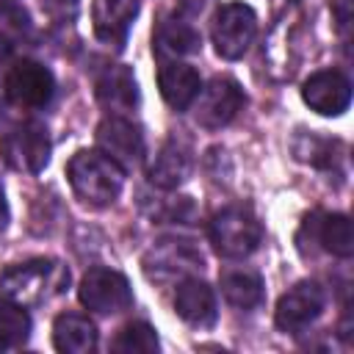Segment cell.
<instances>
[{"label": "cell", "instance_id": "cell-20", "mask_svg": "<svg viewBox=\"0 0 354 354\" xmlns=\"http://www.w3.org/2000/svg\"><path fill=\"white\" fill-rule=\"evenodd\" d=\"M53 343L64 354H88L97 348V326L88 315L61 313L53 324Z\"/></svg>", "mask_w": 354, "mask_h": 354}, {"label": "cell", "instance_id": "cell-13", "mask_svg": "<svg viewBox=\"0 0 354 354\" xmlns=\"http://www.w3.org/2000/svg\"><path fill=\"white\" fill-rule=\"evenodd\" d=\"M174 313L191 326H199V329L213 326L216 318H218L213 288L207 282L196 279V277L183 279L174 290Z\"/></svg>", "mask_w": 354, "mask_h": 354}, {"label": "cell", "instance_id": "cell-27", "mask_svg": "<svg viewBox=\"0 0 354 354\" xmlns=\"http://www.w3.org/2000/svg\"><path fill=\"white\" fill-rule=\"evenodd\" d=\"M332 3V11H335V19H337V28L346 30L348 25V14H351V0H329Z\"/></svg>", "mask_w": 354, "mask_h": 354}, {"label": "cell", "instance_id": "cell-28", "mask_svg": "<svg viewBox=\"0 0 354 354\" xmlns=\"http://www.w3.org/2000/svg\"><path fill=\"white\" fill-rule=\"evenodd\" d=\"M6 224H8V205H6V196H3V191H0V235H3Z\"/></svg>", "mask_w": 354, "mask_h": 354}, {"label": "cell", "instance_id": "cell-18", "mask_svg": "<svg viewBox=\"0 0 354 354\" xmlns=\"http://www.w3.org/2000/svg\"><path fill=\"white\" fill-rule=\"evenodd\" d=\"M158 86H160V97L174 108V111H185L194 105V100L202 91V77L194 66L188 64H163L158 69Z\"/></svg>", "mask_w": 354, "mask_h": 354}, {"label": "cell", "instance_id": "cell-21", "mask_svg": "<svg viewBox=\"0 0 354 354\" xmlns=\"http://www.w3.org/2000/svg\"><path fill=\"white\" fill-rule=\"evenodd\" d=\"M221 296L238 310H254L263 304V279L254 271H227L221 274Z\"/></svg>", "mask_w": 354, "mask_h": 354}, {"label": "cell", "instance_id": "cell-1", "mask_svg": "<svg viewBox=\"0 0 354 354\" xmlns=\"http://www.w3.org/2000/svg\"><path fill=\"white\" fill-rule=\"evenodd\" d=\"M66 177L72 191L91 207H105L116 202L124 185V169L100 149H80L66 163Z\"/></svg>", "mask_w": 354, "mask_h": 354}, {"label": "cell", "instance_id": "cell-5", "mask_svg": "<svg viewBox=\"0 0 354 354\" xmlns=\"http://www.w3.org/2000/svg\"><path fill=\"white\" fill-rule=\"evenodd\" d=\"M77 296H80L83 307H88L91 313H100V315L124 313L133 304V288H130L127 277L122 271L105 268V266H94L83 274Z\"/></svg>", "mask_w": 354, "mask_h": 354}, {"label": "cell", "instance_id": "cell-11", "mask_svg": "<svg viewBox=\"0 0 354 354\" xmlns=\"http://www.w3.org/2000/svg\"><path fill=\"white\" fill-rule=\"evenodd\" d=\"M55 94L53 72L39 61H19L6 75V97L22 108H44Z\"/></svg>", "mask_w": 354, "mask_h": 354}, {"label": "cell", "instance_id": "cell-29", "mask_svg": "<svg viewBox=\"0 0 354 354\" xmlns=\"http://www.w3.org/2000/svg\"><path fill=\"white\" fill-rule=\"evenodd\" d=\"M6 58H8V47H6L3 41H0V66L6 64Z\"/></svg>", "mask_w": 354, "mask_h": 354}, {"label": "cell", "instance_id": "cell-16", "mask_svg": "<svg viewBox=\"0 0 354 354\" xmlns=\"http://www.w3.org/2000/svg\"><path fill=\"white\" fill-rule=\"evenodd\" d=\"M136 14H138V0H94L91 17H94L97 39L105 44L122 47Z\"/></svg>", "mask_w": 354, "mask_h": 354}, {"label": "cell", "instance_id": "cell-12", "mask_svg": "<svg viewBox=\"0 0 354 354\" xmlns=\"http://www.w3.org/2000/svg\"><path fill=\"white\" fill-rule=\"evenodd\" d=\"M301 100L321 116H340L351 105V83L340 69H321L304 80Z\"/></svg>", "mask_w": 354, "mask_h": 354}, {"label": "cell", "instance_id": "cell-4", "mask_svg": "<svg viewBox=\"0 0 354 354\" xmlns=\"http://www.w3.org/2000/svg\"><path fill=\"white\" fill-rule=\"evenodd\" d=\"M50 133L41 122H25L0 138V158L8 169L39 174L50 160Z\"/></svg>", "mask_w": 354, "mask_h": 354}, {"label": "cell", "instance_id": "cell-10", "mask_svg": "<svg viewBox=\"0 0 354 354\" xmlns=\"http://www.w3.org/2000/svg\"><path fill=\"white\" fill-rule=\"evenodd\" d=\"M97 147L124 171H130L144 160V136L138 124H133L119 113H111L97 124Z\"/></svg>", "mask_w": 354, "mask_h": 354}, {"label": "cell", "instance_id": "cell-2", "mask_svg": "<svg viewBox=\"0 0 354 354\" xmlns=\"http://www.w3.org/2000/svg\"><path fill=\"white\" fill-rule=\"evenodd\" d=\"M69 285V268L50 257H33L17 263L0 274V299L17 304H36L58 296Z\"/></svg>", "mask_w": 354, "mask_h": 354}, {"label": "cell", "instance_id": "cell-14", "mask_svg": "<svg viewBox=\"0 0 354 354\" xmlns=\"http://www.w3.org/2000/svg\"><path fill=\"white\" fill-rule=\"evenodd\" d=\"M188 268H202V254L188 241H160L144 257V271L152 279H169Z\"/></svg>", "mask_w": 354, "mask_h": 354}, {"label": "cell", "instance_id": "cell-23", "mask_svg": "<svg viewBox=\"0 0 354 354\" xmlns=\"http://www.w3.org/2000/svg\"><path fill=\"white\" fill-rule=\"evenodd\" d=\"M158 335L149 324L144 321H133L127 326L119 329V335L113 337V351H122V354H149V351H158Z\"/></svg>", "mask_w": 354, "mask_h": 354}, {"label": "cell", "instance_id": "cell-6", "mask_svg": "<svg viewBox=\"0 0 354 354\" xmlns=\"http://www.w3.org/2000/svg\"><path fill=\"white\" fill-rule=\"evenodd\" d=\"M257 33V14L246 3H224L213 19V44L224 61H238Z\"/></svg>", "mask_w": 354, "mask_h": 354}, {"label": "cell", "instance_id": "cell-17", "mask_svg": "<svg viewBox=\"0 0 354 354\" xmlns=\"http://www.w3.org/2000/svg\"><path fill=\"white\" fill-rule=\"evenodd\" d=\"M191 163H194V160H191V149H188L183 141H177V138H169V141L158 149L155 160L149 163L147 177H149L152 185H158V188H163V191H171V188L183 185V183L188 180Z\"/></svg>", "mask_w": 354, "mask_h": 354}, {"label": "cell", "instance_id": "cell-8", "mask_svg": "<svg viewBox=\"0 0 354 354\" xmlns=\"http://www.w3.org/2000/svg\"><path fill=\"white\" fill-rule=\"evenodd\" d=\"M324 307H326V290L313 279H301L279 296L274 321L282 332L299 335L324 313Z\"/></svg>", "mask_w": 354, "mask_h": 354}, {"label": "cell", "instance_id": "cell-3", "mask_svg": "<svg viewBox=\"0 0 354 354\" xmlns=\"http://www.w3.org/2000/svg\"><path fill=\"white\" fill-rule=\"evenodd\" d=\"M263 241V224L257 216L243 205H230L218 210L210 221V243L216 254L227 260L249 257Z\"/></svg>", "mask_w": 354, "mask_h": 354}, {"label": "cell", "instance_id": "cell-19", "mask_svg": "<svg viewBox=\"0 0 354 354\" xmlns=\"http://www.w3.org/2000/svg\"><path fill=\"white\" fill-rule=\"evenodd\" d=\"M202 47V36L199 30L174 17V19H160L155 33H152V50L158 58H180V55H191V53H199Z\"/></svg>", "mask_w": 354, "mask_h": 354}, {"label": "cell", "instance_id": "cell-15", "mask_svg": "<svg viewBox=\"0 0 354 354\" xmlns=\"http://www.w3.org/2000/svg\"><path fill=\"white\" fill-rule=\"evenodd\" d=\"M94 94L97 100L111 111V113H124V111H133L141 100L138 94V83H136V75L130 66L124 64H113L108 66L97 83H94Z\"/></svg>", "mask_w": 354, "mask_h": 354}, {"label": "cell", "instance_id": "cell-22", "mask_svg": "<svg viewBox=\"0 0 354 354\" xmlns=\"http://www.w3.org/2000/svg\"><path fill=\"white\" fill-rule=\"evenodd\" d=\"M30 337V315L22 304L0 299V348H17Z\"/></svg>", "mask_w": 354, "mask_h": 354}, {"label": "cell", "instance_id": "cell-9", "mask_svg": "<svg viewBox=\"0 0 354 354\" xmlns=\"http://www.w3.org/2000/svg\"><path fill=\"white\" fill-rule=\"evenodd\" d=\"M194 102H196V124L205 130H221L246 105V94L232 77H213Z\"/></svg>", "mask_w": 354, "mask_h": 354}, {"label": "cell", "instance_id": "cell-25", "mask_svg": "<svg viewBox=\"0 0 354 354\" xmlns=\"http://www.w3.org/2000/svg\"><path fill=\"white\" fill-rule=\"evenodd\" d=\"M44 14L55 22H66V19H75L77 8H80V0H39Z\"/></svg>", "mask_w": 354, "mask_h": 354}, {"label": "cell", "instance_id": "cell-24", "mask_svg": "<svg viewBox=\"0 0 354 354\" xmlns=\"http://www.w3.org/2000/svg\"><path fill=\"white\" fill-rule=\"evenodd\" d=\"M335 147L337 144L329 141V138H321V136H313V133H301L293 141V155H296V160H304L310 166H332Z\"/></svg>", "mask_w": 354, "mask_h": 354}, {"label": "cell", "instance_id": "cell-7", "mask_svg": "<svg viewBox=\"0 0 354 354\" xmlns=\"http://www.w3.org/2000/svg\"><path fill=\"white\" fill-rule=\"evenodd\" d=\"M296 246L304 254H313L315 246L335 257H351L354 252V232L351 221L343 213H310L296 232Z\"/></svg>", "mask_w": 354, "mask_h": 354}, {"label": "cell", "instance_id": "cell-26", "mask_svg": "<svg viewBox=\"0 0 354 354\" xmlns=\"http://www.w3.org/2000/svg\"><path fill=\"white\" fill-rule=\"evenodd\" d=\"M0 30L11 36H22L28 30V14L22 8H3L0 11Z\"/></svg>", "mask_w": 354, "mask_h": 354}]
</instances>
